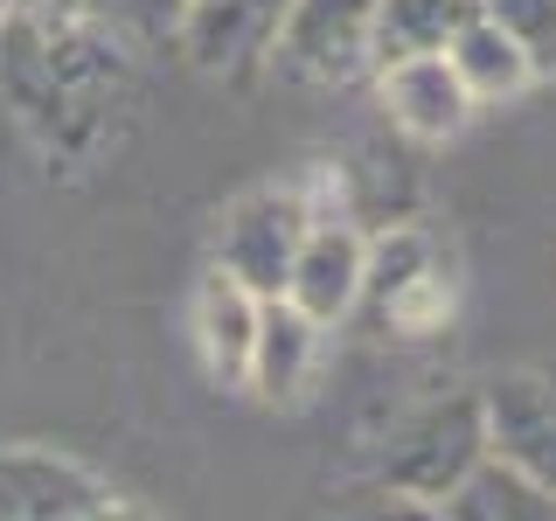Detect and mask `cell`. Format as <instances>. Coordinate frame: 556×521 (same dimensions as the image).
<instances>
[{
    "mask_svg": "<svg viewBox=\"0 0 556 521\" xmlns=\"http://www.w3.org/2000/svg\"><path fill=\"white\" fill-rule=\"evenodd\" d=\"M0 98L49 167H91L139 104V28L112 0H14L0 14Z\"/></svg>",
    "mask_w": 556,
    "mask_h": 521,
    "instance_id": "obj_1",
    "label": "cell"
},
{
    "mask_svg": "<svg viewBox=\"0 0 556 521\" xmlns=\"http://www.w3.org/2000/svg\"><path fill=\"white\" fill-rule=\"evenodd\" d=\"M486 459V417H480V390H445L425 396L396 417L369 452V480L396 486L417 500H445L473 466Z\"/></svg>",
    "mask_w": 556,
    "mask_h": 521,
    "instance_id": "obj_2",
    "label": "cell"
},
{
    "mask_svg": "<svg viewBox=\"0 0 556 521\" xmlns=\"http://www.w3.org/2000/svg\"><path fill=\"white\" fill-rule=\"evenodd\" d=\"M382 334L396 341H425L452 320V278L445 251L431 243L417 223H390L369 237V271H362V306Z\"/></svg>",
    "mask_w": 556,
    "mask_h": 521,
    "instance_id": "obj_3",
    "label": "cell"
},
{
    "mask_svg": "<svg viewBox=\"0 0 556 521\" xmlns=\"http://www.w3.org/2000/svg\"><path fill=\"white\" fill-rule=\"evenodd\" d=\"M306 230H313V202H306L300 181L243 188L216 223V271H230L243 292H257V300H278Z\"/></svg>",
    "mask_w": 556,
    "mask_h": 521,
    "instance_id": "obj_4",
    "label": "cell"
},
{
    "mask_svg": "<svg viewBox=\"0 0 556 521\" xmlns=\"http://www.w3.org/2000/svg\"><path fill=\"white\" fill-rule=\"evenodd\" d=\"M376 8L382 0H292L271 42V69L292 84H348L376 69Z\"/></svg>",
    "mask_w": 556,
    "mask_h": 521,
    "instance_id": "obj_5",
    "label": "cell"
},
{
    "mask_svg": "<svg viewBox=\"0 0 556 521\" xmlns=\"http://www.w3.org/2000/svg\"><path fill=\"white\" fill-rule=\"evenodd\" d=\"M486 452L556 494V369H501L480 382Z\"/></svg>",
    "mask_w": 556,
    "mask_h": 521,
    "instance_id": "obj_6",
    "label": "cell"
},
{
    "mask_svg": "<svg viewBox=\"0 0 556 521\" xmlns=\"http://www.w3.org/2000/svg\"><path fill=\"white\" fill-rule=\"evenodd\" d=\"M362 271H369V237L348 216H313V230L300 243V257H292V278H286L278 300H292L320 327H341V320H355V306H362Z\"/></svg>",
    "mask_w": 556,
    "mask_h": 521,
    "instance_id": "obj_7",
    "label": "cell"
},
{
    "mask_svg": "<svg viewBox=\"0 0 556 521\" xmlns=\"http://www.w3.org/2000/svg\"><path fill=\"white\" fill-rule=\"evenodd\" d=\"M98 473H84L63 452L0 445V521H98L104 508Z\"/></svg>",
    "mask_w": 556,
    "mask_h": 521,
    "instance_id": "obj_8",
    "label": "cell"
},
{
    "mask_svg": "<svg viewBox=\"0 0 556 521\" xmlns=\"http://www.w3.org/2000/svg\"><path fill=\"white\" fill-rule=\"evenodd\" d=\"M292 0H188L181 14V49L202 77H237V69L265 63L278 42V22H286Z\"/></svg>",
    "mask_w": 556,
    "mask_h": 521,
    "instance_id": "obj_9",
    "label": "cell"
},
{
    "mask_svg": "<svg viewBox=\"0 0 556 521\" xmlns=\"http://www.w3.org/2000/svg\"><path fill=\"white\" fill-rule=\"evenodd\" d=\"M382 84V112H390V126L417 139V147H445L452 132H466V118L480 112L473 98H466L459 69L445 56H410V63H390L376 69Z\"/></svg>",
    "mask_w": 556,
    "mask_h": 521,
    "instance_id": "obj_10",
    "label": "cell"
},
{
    "mask_svg": "<svg viewBox=\"0 0 556 521\" xmlns=\"http://www.w3.org/2000/svg\"><path fill=\"white\" fill-rule=\"evenodd\" d=\"M320 341H327L320 320H306L292 300H265L257 306V341H251V376H243V390L265 396L271 410H292L313 390Z\"/></svg>",
    "mask_w": 556,
    "mask_h": 521,
    "instance_id": "obj_11",
    "label": "cell"
},
{
    "mask_svg": "<svg viewBox=\"0 0 556 521\" xmlns=\"http://www.w3.org/2000/svg\"><path fill=\"white\" fill-rule=\"evenodd\" d=\"M257 292H243L230 271L208 265L195 285V347H202V369L216 382H243L251 376V341H257Z\"/></svg>",
    "mask_w": 556,
    "mask_h": 521,
    "instance_id": "obj_12",
    "label": "cell"
},
{
    "mask_svg": "<svg viewBox=\"0 0 556 521\" xmlns=\"http://www.w3.org/2000/svg\"><path fill=\"white\" fill-rule=\"evenodd\" d=\"M480 14H486L480 0H382L376 8V69L410 63V56H445Z\"/></svg>",
    "mask_w": 556,
    "mask_h": 521,
    "instance_id": "obj_13",
    "label": "cell"
},
{
    "mask_svg": "<svg viewBox=\"0 0 556 521\" xmlns=\"http://www.w3.org/2000/svg\"><path fill=\"white\" fill-rule=\"evenodd\" d=\"M439 508H445V521H556V494L486 452V459L452 486Z\"/></svg>",
    "mask_w": 556,
    "mask_h": 521,
    "instance_id": "obj_14",
    "label": "cell"
},
{
    "mask_svg": "<svg viewBox=\"0 0 556 521\" xmlns=\"http://www.w3.org/2000/svg\"><path fill=\"white\" fill-rule=\"evenodd\" d=\"M445 63L459 69V84H466V98H473V104H508V98H521L535 84V63L521 56V42H515L508 28H494L486 14L445 49Z\"/></svg>",
    "mask_w": 556,
    "mask_h": 521,
    "instance_id": "obj_15",
    "label": "cell"
},
{
    "mask_svg": "<svg viewBox=\"0 0 556 521\" xmlns=\"http://www.w3.org/2000/svg\"><path fill=\"white\" fill-rule=\"evenodd\" d=\"M480 8L494 28H508L521 42L535 77H556V0H480Z\"/></svg>",
    "mask_w": 556,
    "mask_h": 521,
    "instance_id": "obj_16",
    "label": "cell"
},
{
    "mask_svg": "<svg viewBox=\"0 0 556 521\" xmlns=\"http://www.w3.org/2000/svg\"><path fill=\"white\" fill-rule=\"evenodd\" d=\"M341 521H445L439 500H417V494H396V486L382 480H362L355 494H348Z\"/></svg>",
    "mask_w": 556,
    "mask_h": 521,
    "instance_id": "obj_17",
    "label": "cell"
},
{
    "mask_svg": "<svg viewBox=\"0 0 556 521\" xmlns=\"http://www.w3.org/2000/svg\"><path fill=\"white\" fill-rule=\"evenodd\" d=\"M118 14L139 28V35H161V28H181V14H188V0H112Z\"/></svg>",
    "mask_w": 556,
    "mask_h": 521,
    "instance_id": "obj_18",
    "label": "cell"
},
{
    "mask_svg": "<svg viewBox=\"0 0 556 521\" xmlns=\"http://www.w3.org/2000/svg\"><path fill=\"white\" fill-rule=\"evenodd\" d=\"M98 521H153V514H147V508H132V500H104Z\"/></svg>",
    "mask_w": 556,
    "mask_h": 521,
    "instance_id": "obj_19",
    "label": "cell"
},
{
    "mask_svg": "<svg viewBox=\"0 0 556 521\" xmlns=\"http://www.w3.org/2000/svg\"><path fill=\"white\" fill-rule=\"evenodd\" d=\"M8 8H14V0H0V14H8Z\"/></svg>",
    "mask_w": 556,
    "mask_h": 521,
    "instance_id": "obj_20",
    "label": "cell"
}]
</instances>
